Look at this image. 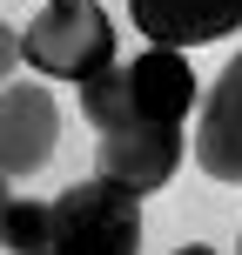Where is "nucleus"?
Returning a JSON list of instances; mask_svg holds the SVG:
<instances>
[{
  "label": "nucleus",
  "instance_id": "f257e3e1",
  "mask_svg": "<svg viewBox=\"0 0 242 255\" xmlns=\"http://www.w3.org/2000/svg\"><path fill=\"white\" fill-rule=\"evenodd\" d=\"M47 255H141V195L94 175L47 202Z\"/></svg>",
  "mask_w": 242,
  "mask_h": 255
},
{
  "label": "nucleus",
  "instance_id": "f03ea898",
  "mask_svg": "<svg viewBox=\"0 0 242 255\" xmlns=\"http://www.w3.org/2000/svg\"><path fill=\"white\" fill-rule=\"evenodd\" d=\"M20 61L34 74H54V81H74L81 88L101 67H115V20L94 0H47L20 27Z\"/></svg>",
  "mask_w": 242,
  "mask_h": 255
},
{
  "label": "nucleus",
  "instance_id": "7ed1b4c3",
  "mask_svg": "<svg viewBox=\"0 0 242 255\" xmlns=\"http://www.w3.org/2000/svg\"><path fill=\"white\" fill-rule=\"evenodd\" d=\"M61 141V108L40 81H7L0 88V175H40Z\"/></svg>",
  "mask_w": 242,
  "mask_h": 255
},
{
  "label": "nucleus",
  "instance_id": "20e7f679",
  "mask_svg": "<svg viewBox=\"0 0 242 255\" xmlns=\"http://www.w3.org/2000/svg\"><path fill=\"white\" fill-rule=\"evenodd\" d=\"M175 168H182V128H162V121L115 128V134H101V148H94V175L121 181V188H135V195L168 188Z\"/></svg>",
  "mask_w": 242,
  "mask_h": 255
},
{
  "label": "nucleus",
  "instance_id": "39448f33",
  "mask_svg": "<svg viewBox=\"0 0 242 255\" xmlns=\"http://www.w3.org/2000/svg\"><path fill=\"white\" fill-rule=\"evenodd\" d=\"M121 94H128V128L135 121L182 128V115L195 108V74L175 47H148L135 61H121Z\"/></svg>",
  "mask_w": 242,
  "mask_h": 255
},
{
  "label": "nucleus",
  "instance_id": "423d86ee",
  "mask_svg": "<svg viewBox=\"0 0 242 255\" xmlns=\"http://www.w3.org/2000/svg\"><path fill=\"white\" fill-rule=\"evenodd\" d=\"M128 20L148 34V47H202L242 27V0H128Z\"/></svg>",
  "mask_w": 242,
  "mask_h": 255
},
{
  "label": "nucleus",
  "instance_id": "0eeeda50",
  "mask_svg": "<svg viewBox=\"0 0 242 255\" xmlns=\"http://www.w3.org/2000/svg\"><path fill=\"white\" fill-rule=\"evenodd\" d=\"M195 161H202L209 181H229V188H242V54L216 74V88L202 94Z\"/></svg>",
  "mask_w": 242,
  "mask_h": 255
},
{
  "label": "nucleus",
  "instance_id": "6e6552de",
  "mask_svg": "<svg viewBox=\"0 0 242 255\" xmlns=\"http://www.w3.org/2000/svg\"><path fill=\"white\" fill-rule=\"evenodd\" d=\"M47 202H7L0 208V249L7 255H47Z\"/></svg>",
  "mask_w": 242,
  "mask_h": 255
},
{
  "label": "nucleus",
  "instance_id": "1a4fd4ad",
  "mask_svg": "<svg viewBox=\"0 0 242 255\" xmlns=\"http://www.w3.org/2000/svg\"><path fill=\"white\" fill-rule=\"evenodd\" d=\"M13 67H20V34H13V27L0 20V88L13 81Z\"/></svg>",
  "mask_w": 242,
  "mask_h": 255
},
{
  "label": "nucleus",
  "instance_id": "9d476101",
  "mask_svg": "<svg viewBox=\"0 0 242 255\" xmlns=\"http://www.w3.org/2000/svg\"><path fill=\"white\" fill-rule=\"evenodd\" d=\"M175 255H216V249H202V242H189V249H175Z\"/></svg>",
  "mask_w": 242,
  "mask_h": 255
},
{
  "label": "nucleus",
  "instance_id": "9b49d317",
  "mask_svg": "<svg viewBox=\"0 0 242 255\" xmlns=\"http://www.w3.org/2000/svg\"><path fill=\"white\" fill-rule=\"evenodd\" d=\"M7 202H13V195H7V175H0V208H7Z\"/></svg>",
  "mask_w": 242,
  "mask_h": 255
},
{
  "label": "nucleus",
  "instance_id": "f8f14e48",
  "mask_svg": "<svg viewBox=\"0 0 242 255\" xmlns=\"http://www.w3.org/2000/svg\"><path fill=\"white\" fill-rule=\"evenodd\" d=\"M236 255H242V235H236Z\"/></svg>",
  "mask_w": 242,
  "mask_h": 255
}]
</instances>
